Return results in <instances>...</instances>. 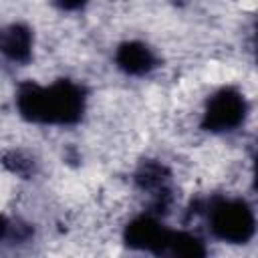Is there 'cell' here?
<instances>
[{
  "instance_id": "cell-1",
  "label": "cell",
  "mask_w": 258,
  "mask_h": 258,
  "mask_svg": "<svg viewBox=\"0 0 258 258\" xmlns=\"http://www.w3.org/2000/svg\"><path fill=\"white\" fill-rule=\"evenodd\" d=\"M20 113L36 123H75L83 113V93L69 81H58L44 89L38 85H24L18 93Z\"/></svg>"
},
{
  "instance_id": "cell-3",
  "label": "cell",
  "mask_w": 258,
  "mask_h": 258,
  "mask_svg": "<svg viewBox=\"0 0 258 258\" xmlns=\"http://www.w3.org/2000/svg\"><path fill=\"white\" fill-rule=\"evenodd\" d=\"M244 97L234 89H224L212 97L204 113V127L210 131H230L244 119Z\"/></svg>"
},
{
  "instance_id": "cell-7",
  "label": "cell",
  "mask_w": 258,
  "mask_h": 258,
  "mask_svg": "<svg viewBox=\"0 0 258 258\" xmlns=\"http://www.w3.org/2000/svg\"><path fill=\"white\" fill-rule=\"evenodd\" d=\"M161 254H171V256H183V258H198L204 256L206 250L202 246V242L189 234H171L167 236L165 248Z\"/></svg>"
},
{
  "instance_id": "cell-4",
  "label": "cell",
  "mask_w": 258,
  "mask_h": 258,
  "mask_svg": "<svg viewBox=\"0 0 258 258\" xmlns=\"http://www.w3.org/2000/svg\"><path fill=\"white\" fill-rule=\"evenodd\" d=\"M167 236L169 232L153 218H137L127 226V232H125V240L129 246L141 248V250H153L157 254L163 252Z\"/></svg>"
},
{
  "instance_id": "cell-2",
  "label": "cell",
  "mask_w": 258,
  "mask_h": 258,
  "mask_svg": "<svg viewBox=\"0 0 258 258\" xmlns=\"http://www.w3.org/2000/svg\"><path fill=\"white\" fill-rule=\"evenodd\" d=\"M212 230L226 242H246L254 234V214L240 200L220 202L212 210Z\"/></svg>"
},
{
  "instance_id": "cell-5",
  "label": "cell",
  "mask_w": 258,
  "mask_h": 258,
  "mask_svg": "<svg viewBox=\"0 0 258 258\" xmlns=\"http://www.w3.org/2000/svg\"><path fill=\"white\" fill-rule=\"evenodd\" d=\"M32 50V34L22 24H12L0 30V52L10 60L24 62Z\"/></svg>"
},
{
  "instance_id": "cell-9",
  "label": "cell",
  "mask_w": 258,
  "mask_h": 258,
  "mask_svg": "<svg viewBox=\"0 0 258 258\" xmlns=\"http://www.w3.org/2000/svg\"><path fill=\"white\" fill-rule=\"evenodd\" d=\"M4 230H6V222H4V218L0 216V236L4 234Z\"/></svg>"
},
{
  "instance_id": "cell-8",
  "label": "cell",
  "mask_w": 258,
  "mask_h": 258,
  "mask_svg": "<svg viewBox=\"0 0 258 258\" xmlns=\"http://www.w3.org/2000/svg\"><path fill=\"white\" fill-rule=\"evenodd\" d=\"M87 0H56V4L64 10H79Z\"/></svg>"
},
{
  "instance_id": "cell-6",
  "label": "cell",
  "mask_w": 258,
  "mask_h": 258,
  "mask_svg": "<svg viewBox=\"0 0 258 258\" xmlns=\"http://www.w3.org/2000/svg\"><path fill=\"white\" fill-rule=\"evenodd\" d=\"M117 64L129 75H145L153 69V52L141 42H125L117 50Z\"/></svg>"
}]
</instances>
